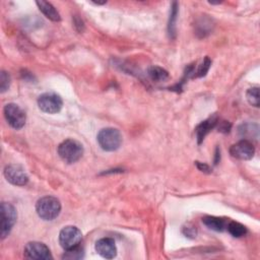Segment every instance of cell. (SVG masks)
Instances as JSON below:
<instances>
[{"label": "cell", "mask_w": 260, "mask_h": 260, "mask_svg": "<svg viewBox=\"0 0 260 260\" xmlns=\"http://www.w3.org/2000/svg\"><path fill=\"white\" fill-rule=\"evenodd\" d=\"M36 211L42 220L53 221L60 215L61 203L54 196H45L37 202Z\"/></svg>", "instance_id": "6da1fadb"}, {"label": "cell", "mask_w": 260, "mask_h": 260, "mask_svg": "<svg viewBox=\"0 0 260 260\" xmlns=\"http://www.w3.org/2000/svg\"><path fill=\"white\" fill-rule=\"evenodd\" d=\"M58 155L67 164L76 163L84 155L83 144L74 140H66L59 144Z\"/></svg>", "instance_id": "7a4b0ae2"}, {"label": "cell", "mask_w": 260, "mask_h": 260, "mask_svg": "<svg viewBox=\"0 0 260 260\" xmlns=\"http://www.w3.org/2000/svg\"><path fill=\"white\" fill-rule=\"evenodd\" d=\"M98 144L106 151H115L122 144V134L116 128H104L98 133Z\"/></svg>", "instance_id": "3957f363"}, {"label": "cell", "mask_w": 260, "mask_h": 260, "mask_svg": "<svg viewBox=\"0 0 260 260\" xmlns=\"http://www.w3.org/2000/svg\"><path fill=\"white\" fill-rule=\"evenodd\" d=\"M83 240V234L79 228L67 226L60 231L59 243L64 250H69L80 246Z\"/></svg>", "instance_id": "277c9868"}, {"label": "cell", "mask_w": 260, "mask_h": 260, "mask_svg": "<svg viewBox=\"0 0 260 260\" xmlns=\"http://www.w3.org/2000/svg\"><path fill=\"white\" fill-rule=\"evenodd\" d=\"M3 113H4V117L7 121V123L12 128L22 129L25 126L26 120H27L26 113L17 104H13V103L7 104L4 107Z\"/></svg>", "instance_id": "5b68a950"}, {"label": "cell", "mask_w": 260, "mask_h": 260, "mask_svg": "<svg viewBox=\"0 0 260 260\" xmlns=\"http://www.w3.org/2000/svg\"><path fill=\"white\" fill-rule=\"evenodd\" d=\"M17 210H15L14 206L8 202H2L1 203V230H0V235H1V239H5L10 231L12 230L13 226L17 222Z\"/></svg>", "instance_id": "8992f818"}, {"label": "cell", "mask_w": 260, "mask_h": 260, "mask_svg": "<svg viewBox=\"0 0 260 260\" xmlns=\"http://www.w3.org/2000/svg\"><path fill=\"white\" fill-rule=\"evenodd\" d=\"M38 106L41 111L47 114H56L61 111L63 101L55 93H45L38 99Z\"/></svg>", "instance_id": "52a82bcc"}, {"label": "cell", "mask_w": 260, "mask_h": 260, "mask_svg": "<svg viewBox=\"0 0 260 260\" xmlns=\"http://www.w3.org/2000/svg\"><path fill=\"white\" fill-rule=\"evenodd\" d=\"M4 177L6 180L15 186H25L29 182V176L26 170L20 165H9L4 169Z\"/></svg>", "instance_id": "ba28073f"}, {"label": "cell", "mask_w": 260, "mask_h": 260, "mask_svg": "<svg viewBox=\"0 0 260 260\" xmlns=\"http://www.w3.org/2000/svg\"><path fill=\"white\" fill-rule=\"evenodd\" d=\"M25 256L33 260H49L52 259L49 248L41 242H29L25 248Z\"/></svg>", "instance_id": "9c48e42d"}, {"label": "cell", "mask_w": 260, "mask_h": 260, "mask_svg": "<svg viewBox=\"0 0 260 260\" xmlns=\"http://www.w3.org/2000/svg\"><path fill=\"white\" fill-rule=\"evenodd\" d=\"M230 154L237 160L248 161L253 158L255 154V148L252 143L247 140H243L231 146Z\"/></svg>", "instance_id": "30bf717a"}, {"label": "cell", "mask_w": 260, "mask_h": 260, "mask_svg": "<svg viewBox=\"0 0 260 260\" xmlns=\"http://www.w3.org/2000/svg\"><path fill=\"white\" fill-rule=\"evenodd\" d=\"M95 249L99 255L106 259H113L117 255L116 244L112 238H102L98 240Z\"/></svg>", "instance_id": "8fae6325"}, {"label": "cell", "mask_w": 260, "mask_h": 260, "mask_svg": "<svg viewBox=\"0 0 260 260\" xmlns=\"http://www.w3.org/2000/svg\"><path fill=\"white\" fill-rule=\"evenodd\" d=\"M217 123H218V118L215 115V116H212V117L208 118L207 120L202 122V123L196 127L195 131H196V136H197L198 144H202L203 142L204 137L208 134V132L212 128L216 127Z\"/></svg>", "instance_id": "7c38bea8"}, {"label": "cell", "mask_w": 260, "mask_h": 260, "mask_svg": "<svg viewBox=\"0 0 260 260\" xmlns=\"http://www.w3.org/2000/svg\"><path fill=\"white\" fill-rule=\"evenodd\" d=\"M36 4L38 5L39 9L44 13L45 17L47 18V19H49L50 21L59 22L61 20L59 12L57 11V9L50 2H47V1H37Z\"/></svg>", "instance_id": "4fadbf2b"}, {"label": "cell", "mask_w": 260, "mask_h": 260, "mask_svg": "<svg viewBox=\"0 0 260 260\" xmlns=\"http://www.w3.org/2000/svg\"><path fill=\"white\" fill-rule=\"evenodd\" d=\"M202 223L212 231L216 232H223L227 228V223L224 219L218 217H211L207 216L202 219Z\"/></svg>", "instance_id": "5bb4252c"}, {"label": "cell", "mask_w": 260, "mask_h": 260, "mask_svg": "<svg viewBox=\"0 0 260 260\" xmlns=\"http://www.w3.org/2000/svg\"><path fill=\"white\" fill-rule=\"evenodd\" d=\"M148 76L156 83H162L169 79V72L160 66H151L148 68Z\"/></svg>", "instance_id": "9a60e30c"}, {"label": "cell", "mask_w": 260, "mask_h": 260, "mask_svg": "<svg viewBox=\"0 0 260 260\" xmlns=\"http://www.w3.org/2000/svg\"><path fill=\"white\" fill-rule=\"evenodd\" d=\"M178 2H173L171 5L169 23H168V33H169L171 39H174L176 37V21L178 15Z\"/></svg>", "instance_id": "2e32d148"}, {"label": "cell", "mask_w": 260, "mask_h": 260, "mask_svg": "<svg viewBox=\"0 0 260 260\" xmlns=\"http://www.w3.org/2000/svg\"><path fill=\"white\" fill-rule=\"evenodd\" d=\"M227 230L233 237L240 238L243 237L247 233V229L245 226H243L237 222H230L227 225Z\"/></svg>", "instance_id": "e0dca14e"}, {"label": "cell", "mask_w": 260, "mask_h": 260, "mask_svg": "<svg viewBox=\"0 0 260 260\" xmlns=\"http://www.w3.org/2000/svg\"><path fill=\"white\" fill-rule=\"evenodd\" d=\"M84 249L81 246L74 247L69 250H65V253L63 255L64 259H69V260H75V259H82L84 257Z\"/></svg>", "instance_id": "ac0fdd59"}, {"label": "cell", "mask_w": 260, "mask_h": 260, "mask_svg": "<svg viewBox=\"0 0 260 260\" xmlns=\"http://www.w3.org/2000/svg\"><path fill=\"white\" fill-rule=\"evenodd\" d=\"M247 100L249 102L250 105L254 106V107H259V88L258 87H251L247 90V94H246Z\"/></svg>", "instance_id": "d6986e66"}, {"label": "cell", "mask_w": 260, "mask_h": 260, "mask_svg": "<svg viewBox=\"0 0 260 260\" xmlns=\"http://www.w3.org/2000/svg\"><path fill=\"white\" fill-rule=\"evenodd\" d=\"M9 86L10 75L6 71H1V73H0V90H1V93H5L9 88Z\"/></svg>", "instance_id": "ffe728a7"}, {"label": "cell", "mask_w": 260, "mask_h": 260, "mask_svg": "<svg viewBox=\"0 0 260 260\" xmlns=\"http://www.w3.org/2000/svg\"><path fill=\"white\" fill-rule=\"evenodd\" d=\"M210 66V60L208 58H205V60L203 61V63L201 65L200 69H198V76H203L206 74V72L208 71V68Z\"/></svg>", "instance_id": "44dd1931"}, {"label": "cell", "mask_w": 260, "mask_h": 260, "mask_svg": "<svg viewBox=\"0 0 260 260\" xmlns=\"http://www.w3.org/2000/svg\"><path fill=\"white\" fill-rule=\"evenodd\" d=\"M183 233L185 234L186 237H194L196 235V229L194 227H187L183 229Z\"/></svg>", "instance_id": "7402d4cb"}, {"label": "cell", "mask_w": 260, "mask_h": 260, "mask_svg": "<svg viewBox=\"0 0 260 260\" xmlns=\"http://www.w3.org/2000/svg\"><path fill=\"white\" fill-rule=\"evenodd\" d=\"M196 165H197V168H198V169H200L201 171L210 173V168H209L207 165L202 164V163H200V162H196Z\"/></svg>", "instance_id": "603a6c76"}, {"label": "cell", "mask_w": 260, "mask_h": 260, "mask_svg": "<svg viewBox=\"0 0 260 260\" xmlns=\"http://www.w3.org/2000/svg\"><path fill=\"white\" fill-rule=\"evenodd\" d=\"M230 128H231V124H229L228 122H223L222 126L220 127L221 131H224V132H229L230 131Z\"/></svg>", "instance_id": "cb8c5ba5"}]
</instances>
